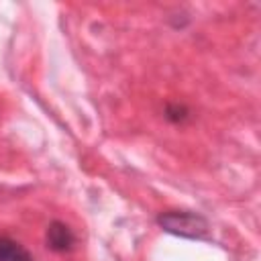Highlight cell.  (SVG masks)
Masks as SVG:
<instances>
[{
	"label": "cell",
	"mask_w": 261,
	"mask_h": 261,
	"mask_svg": "<svg viewBox=\"0 0 261 261\" xmlns=\"http://www.w3.org/2000/svg\"><path fill=\"white\" fill-rule=\"evenodd\" d=\"M157 224L175 237L190 239V241H206L210 239V222L190 210H165L157 216Z\"/></svg>",
	"instance_id": "obj_1"
},
{
	"label": "cell",
	"mask_w": 261,
	"mask_h": 261,
	"mask_svg": "<svg viewBox=\"0 0 261 261\" xmlns=\"http://www.w3.org/2000/svg\"><path fill=\"white\" fill-rule=\"evenodd\" d=\"M45 243L47 249H51L53 253H67L75 247V232L67 222L53 220L45 230Z\"/></svg>",
	"instance_id": "obj_2"
},
{
	"label": "cell",
	"mask_w": 261,
	"mask_h": 261,
	"mask_svg": "<svg viewBox=\"0 0 261 261\" xmlns=\"http://www.w3.org/2000/svg\"><path fill=\"white\" fill-rule=\"evenodd\" d=\"M0 261H33V255L16 239L0 234Z\"/></svg>",
	"instance_id": "obj_3"
},
{
	"label": "cell",
	"mask_w": 261,
	"mask_h": 261,
	"mask_svg": "<svg viewBox=\"0 0 261 261\" xmlns=\"http://www.w3.org/2000/svg\"><path fill=\"white\" fill-rule=\"evenodd\" d=\"M165 118L169 122H175V124H184L186 120L192 118V112L186 104H167L165 108Z\"/></svg>",
	"instance_id": "obj_4"
}]
</instances>
